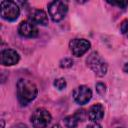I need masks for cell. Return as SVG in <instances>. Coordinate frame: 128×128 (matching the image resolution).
Masks as SVG:
<instances>
[{"mask_svg": "<svg viewBox=\"0 0 128 128\" xmlns=\"http://www.w3.org/2000/svg\"><path fill=\"white\" fill-rule=\"evenodd\" d=\"M51 128H62V127H61V125H60V124H54Z\"/></svg>", "mask_w": 128, "mask_h": 128, "instance_id": "20", "label": "cell"}, {"mask_svg": "<svg viewBox=\"0 0 128 128\" xmlns=\"http://www.w3.org/2000/svg\"><path fill=\"white\" fill-rule=\"evenodd\" d=\"M120 31L122 34L128 36V19H125L122 21V23L120 25Z\"/></svg>", "mask_w": 128, "mask_h": 128, "instance_id": "16", "label": "cell"}, {"mask_svg": "<svg viewBox=\"0 0 128 128\" xmlns=\"http://www.w3.org/2000/svg\"><path fill=\"white\" fill-rule=\"evenodd\" d=\"M1 17L7 21H14L19 17L20 8L16 2L1 1Z\"/></svg>", "mask_w": 128, "mask_h": 128, "instance_id": "5", "label": "cell"}, {"mask_svg": "<svg viewBox=\"0 0 128 128\" xmlns=\"http://www.w3.org/2000/svg\"><path fill=\"white\" fill-rule=\"evenodd\" d=\"M51 114L45 108L36 109L30 117L31 123L34 128H46L51 122Z\"/></svg>", "mask_w": 128, "mask_h": 128, "instance_id": "4", "label": "cell"}, {"mask_svg": "<svg viewBox=\"0 0 128 128\" xmlns=\"http://www.w3.org/2000/svg\"><path fill=\"white\" fill-rule=\"evenodd\" d=\"M86 63H87V66L99 77H102L107 73V69H108L107 63L102 58V56L96 51L88 55L86 59Z\"/></svg>", "mask_w": 128, "mask_h": 128, "instance_id": "2", "label": "cell"}, {"mask_svg": "<svg viewBox=\"0 0 128 128\" xmlns=\"http://www.w3.org/2000/svg\"><path fill=\"white\" fill-rule=\"evenodd\" d=\"M68 11V5L65 1H52L48 5V13L54 22L61 21Z\"/></svg>", "mask_w": 128, "mask_h": 128, "instance_id": "3", "label": "cell"}, {"mask_svg": "<svg viewBox=\"0 0 128 128\" xmlns=\"http://www.w3.org/2000/svg\"><path fill=\"white\" fill-rule=\"evenodd\" d=\"M87 116L89 120H91L92 122L96 123L97 121H100L104 116V107L100 103H96L92 105L88 110Z\"/></svg>", "mask_w": 128, "mask_h": 128, "instance_id": "11", "label": "cell"}, {"mask_svg": "<svg viewBox=\"0 0 128 128\" xmlns=\"http://www.w3.org/2000/svg\"><path fill=\"white\" fill-rule=\"evenodd\" d=\"M117 128H123V127H117Z\"/></svg>", "mask_w": 128, "mask_h": 128, "instance_id": "21", "label": "cell"}, {"mask_svg": "<svg viewBox=\"0 0 128 128\" xmlns=\"http://www.w3.org/2000/svg\"><path fill=\"white\" fill-rule=\"evenodd\" d=\"M86 128H101V125H99L98 123H93V124L88 125Z\"/></svg>", "mask_w": 128, "mask_h": 128, "instance_id": "18", "label": "cell"}, {"mask_svg": "<svg viewBox=\"0 0 128 128\" xmlns=\"http://www.w3.org/2000/svg\"><path fill=\"white\" fill-rule=\"evenodd\" d=\"M96 91L98 92V94L100 95H104L105 92H106V86L104 83H97L96 84Z\"/></svg>", "mask_w": 128, "mask_h": 128, "instance_id": "17", "label": "cell"}, {"mask_svg": "<svg viewBox=\"0 0 128 128\" xmlns=\"http://www.w3.org/2000/svg\"><path fill=\"white\" fill-rule=\"evenodd\" d=\"M73 65V60L71 58H64L60 61V67L61 68H69Z\"/></svg>", "mask_w": 128, "mask_h": 128, "instance_id": "15", "label": "cell"}, {"mask_svg": "<svg viewBox=\"0 0 128 128\" xmlns=\"http://www.w3.org/2000/svg\"><path fill=\"white\" fill-rule=\"evenodd\" d=\"M86 117V111L81 109L77 110L73 115H69L64 119V124L67 128H75L79 124V122L84 121Z\"/></svg>", "mask_w": 128, "mask_h": 128, "instance_id": "10", "label": "cell"}, {"mask_svg": "<svg viewBox=\"0 0 128 128\" xmlns=\"http://www.w3.org/2000/svg\"><path fill=\"white\" fill-rule=\"evenodd\" d=\"M67 83H66V80L64 78H58V79H55L54 81V86L58 89V90H63L65 89Z\"/></svg>", "mask_w": 128, "mask_h": 128, "instance_id": "13", "label": "cell"}, {"mask_svg": "<svg viewBox=\"0 0 128 128\" xmlns=\"http://www.w3.org/2000/svg\"><path fill=\"white\" fill-rule=\"evenodd\" d=\"M90 46V42L86 39H72L69 42L70 50L72 54L76 57H80L83 54H85L89 50Z\"/></svg>", "mask_w": 128, "mask_h": 128, "instance_id": "6", "label": "cell"}, {"mask_svg": "<svg viewBox=\"0 0 128 128\" xmlns=\"http://www.w3.org/2000/svg\"><path fill=\"white\" fill-rule=\"evenodd\" d=\"M18 33L27 38H35L38 36V28L31 21H22L18 26Z\"/></svg>", "mask_w": 128, "mask_h": 128, "instance_id": "8", "label": "cell"}, {"mask_svg": "<svg viewBox=\"0 0 128 128\" xmlns=\"http://www.w3.org/2000/svg\"><path fill=\"white\" fill-rule=\"evenodd\" d=\"M20 56L13 49H4L1 51V64L4 66L15 65L19 62Z\"/></svg>", "mask_w": 128, "mask_h": 128, "instance_id": "9", "label": "cell"}, {"mask_svg": "<svg viewBox=\"0 0 128 128\" xmlns=\"http://www.w3.org/2000/svg\"><path fill=\"white\" fill-rule=\"evenodd\" d=\"M92 97V91L88 86L80 85L73 91V98L76 103L84 105L90 101Z\"/></svg>", "mask_w": 128, "mask_h": 128, "instance_id": "7", "label": "cell"}, {"mask_svg": "<svg viewBox=\"0 0 128 128\" xmlns=\"http://www.w3.org/2000/svg\"><path fill=\"white\" fill-rule=\"evenodd\" d=\"M29 21H31L35 25L38 24V25L46 26V25H48V16L45 13V11H43L41 9H37L31 13V15L29 17Z\"/></svg>", "mask_w": 128, "mask_h": 128, "instance_id": "12", "label": "cell"}, {"mask_svg": "<svg viewBox=\"0 0 128 128\" xmlns=\"http://www.w3.org/2000/svg\"><path fill=\"white\" fill-rule=\"evenodd\" d=\"M123 70H124V72L128 73V62L125 63V65H124V67H123Z\"/></svg>", "mask_w": 128, "mask_h": 128, "instance_id": "19", "label": "cell"}, {"mask_svg": "<svg viewBox=\"0 0 128 128\" xmlns=\"http://www.w3.org/2000/svg\"><path fill=\"white\" fill-rule=\"evenodd\" d=\"M38 90L36 85L27 80L20 78L17 82V98L19 103L22 106L27 105L31 101H33L37 96Z\"/></svg>", "mask_w": 128, "mask_h": 128, "instance_id": "1", "label": "cell"}, {"mask_svg": "<svg viewBox=\"0 0 128 128\" xmlns=\"http://www.w3.org/2000/svg\"><path fill=\"white\" fill-rule=\"evenodd\" d=\"M109 4L111 5H114V6H117L121 9H125L127 6H128V1H107Z\"/></svg>", "mask_w": 128, "mask_h": 128, "instance_id": "14", "label": "cell"}]
</instances>
